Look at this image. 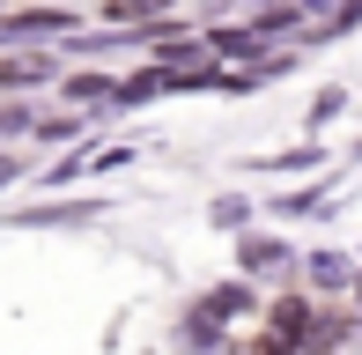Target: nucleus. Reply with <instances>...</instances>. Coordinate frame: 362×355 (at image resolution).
Returning a JSON list of instances; mask_svg holds the SVG:
<instances>
[{"label":"nucleus","instance_id":"1","mask_svg":"<svg viewBox=\"0 0 362 355\" xmlns=\"http://www.w3.org/2000/svg\"><path fill=\"white\" fill-rule=\"evenodd\" d=\"M52 82V52H8L0 59V89H37Z\"/></svg>","mask_w":362,"mask_h":355},{"label":"nucleus","instance_id":"10","mask_svg":"<svg viewBox=\"0 0 362 355\" xmlns=\"http://www.w3.org/2000/svg\"><path fill=\"white\" fill-rule=\"evenodd\" d=\"M8 178H15V163H8V156H0V185H8Z\"/></svg>","mask_w":362,"mask_h":355},{"label":"nucleus","instance_id":"3","mask_svg":"<svg viewBox=\"0 0 362 355\" xmlns=\"http://www.w3.org/2000/svg\"><path fill=\"white\" fill-rule=\"evenodd\" d=\"M67 30V15L59 8H30V15H8V37H59Z\"/></svg>","mask_w":362,"mask_h":355},{"label":"nucleus","instance_id":"8","mask_svg":"<svg viewBox=\"0 0 362 355\" xmlns=\"http://www.w3.org/2000/svg\"><path fill=\"white\" fill-rule=\"evenodd\" d=\"M81 119H37V141H74Z\"/></svg>","mask_w":362,"mask_h":355},{"label":"nucleus","instance_id":"5","mask_svg":"<svg viewBox=\"0 0 362 355\" xmlns=\"http://www.w3.org/2000/svg\"><path fill=\"white\" fill-rule=\"evenodd\" d=\"M310 281H318V289H348V281H355V267L340 260V252H318V260H310Z\"/></svg>","mask_w":362,"mask_h":355},{"label":"nucleus","instance_id":"2","mask_svg":"<svg viewBox=\"0 0 362 355\" xmlns=\"http://www.w3.org/2000/svg\"><path fill=\"white\" fill-rule=\"evenodd\" d=\"M177 0H104V15L119 30H141V23H163V15H170Z\"/></svg>","mask_w":362,"mask_h":355},{"label":"nucleus","instance_id":"4","mask_svg":"<svg viewBox=\"0 0 362 355\" xmlns=\"http://www.w3.org/2000/svg\"><path fill=\"white\" fill-rule=\"evenodd\" d=\"M274 267H288V252L274 237H244V274H274Z\"/></svg>","mask_w":362,"mask_h":355},{"label":"nucleus","instance_id":"6","mask_svg":"<svg viewBox=\"0 0 362 355\" xmlns=\"http://www.w3.org/2000/svg\"><path fill=\"white\" fill-rule=\"evenodd\" d=\"M237 311H252V289H244V281H229V289L207 296V318H237Z\"/></svg>","mask_w":362,"mask_h":355},{"label":"nucleus","instance_id":"9","mask_svg":"<svg viewBox=\"0 0 362 355\" xmlns=\"http://www.w3.org/2000/svg\"><path fill=\"white\" fill-rule=\"evenodd\" d=\"M340 104H348V89H318V104H310V126H318V119H333Z\"/></svg>","mask_w":362,"mask_h":355},{"label":"nucleus","instance_id":"7","mask_svg":"<svg viewBox=\"0 0 362 355\" xmlns=\"http://www.w3.org/2000/svg\"><path fill=\"white\" fill-rule=\"evenodd\" d=\"M67 96H81V104H96V96H111V82H104V74H74V82H67Z\"/></svg>","mask_w":362,"mask_h":355}]
</instances>
